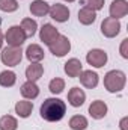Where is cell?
<instances>
[{
  "instance_id": "6da1fadb",
  "label": "cell",
  "mask_w": 128,
  "mask_h": 130,
  "mask_svg": "<svg viewBox=\"0 0 128 130\" xmlns=\"http://www.w3.org/2000/svg\"><path fill=\"white\" fill-rule=\"evenodd\" d=\"M39 113L48 123L60 121L65 117V113H66V104H65V101H62L60 98H47L41 104Z\"/></svg>"
},
{
  "instance_id": "603a6c76",
  "label": "cell",
  "mask_w": 128,
  "mask_h": 130,
  "mask_svg": "<svg viewBox=\"0 0 128 130\" xmlns=\"http://www.w3.org/2000/svg\"><path fill=\"white\" fill-rule=\"evenodd\" d=\"M69 127L72 130H84L88 127V120L83 115H74L69 120Z\"/></svg>"
},
{
  "instance_id": "30bf717a",
  "label": "cell",
  "mask_w": 128,
  "mask_h": 130,
  "mask_svg": "<svg viewBox=\"0 0 128 130\" xmlns=\"http://www.w3.org/2000/svg\"><path fill=\"white\" fill-rule=\"evenodd\" d=\"M84 100H86V94H84L83 89H80L77 86H74V88L69 89V92H68V101H69V104L72 107H80L84 103Z\"/></svg>"
},
{
  "instance_id": "9a60e30c",
  "label": "cell",
  "mask_w": 128,
  "mask_h": 130,
  "mask_svg": "<svg viewBox=\"0 0 128 130\" xmlns=\"http://www.w3.org/2000/svg\"><path fill=\"white\" fill-rule=\"evenodd\" d=\"M83 71V65L78 59L72 58L65 64V73L68 74V77H78V74Z\"/></svg>"
},
{
  "instance_id": "f546056e",
  "label": "cell",
  "mask_w": 128,
  "mask_h": 130,
  "mask_svg": "<svg viewBox=\"0 0 128 130\" xmlns=\"http://www.w3.org/2000/svg\"><path fill=\"white\" fill-rule=\"evenodd\" d=\"M2 45H3V33L0 30V48H2Z\"/></svg>"
},
{
  "instance_id": "7402d4cb",
  "label": "cell",
  "mask_w": 128,
  "mask_h": 130,
  "mask_svg": "<svg viewBox=\"0 0 128 130\" xmlns=\"http://www.w3.org/2000/svg\"><path fill=\"white\" fill-rule=\"evenodd\" d=\"M18 123L12 115H3L0 118V130H17Z\"/></svg>"
},
{
  "instance_id": "5b68a950",
  "label": "cell",
  "mask_w": 128,
  "mask_h": 130,
  "mask_svg": "<svg viewBox=\"0 0 128 130\" xmlns=\"http://www.w3.org/2000/svg\"><path fill=\"white\" fill-rule=\"evenodd\" d=\"M26 33L21 29V26H12L8 29V32L5 35V39L6 42L11 45V47H21L26 41Z\"/></svg>"
},
{
  "instance_id": "5bb4252c",
  "label": "cell",
  "mask_w": 128,
  "mask_h": 130,
  "mask_svg": "<svg viewBox=\"0 0 128 130\" xmlns=\"http://www.w3.org/2000/svg\"><path fill=\"white\" fill-rule=\"evenodd\" d=\"M42 74H44V67L41 64H38V62L30 64L27 67V70H26V77H27L29 82H36V80H39V79L42 77Z\"/></svg>"
},
{
  "instance_id": "e0dca14e",
  "label": "cell",
  "mask_w": 128,
  "mask_h": 130,
  "mask_svg": "<svg viewBox=\"0 0 128 130\" xmlns=\"http://www.w3.org/2000/svg\"><path fill=\"white\" fill-rule=\"evenodd\" d=\"M21 95L24 98H27V100H33V98H36L39 95V88H38V85L35 83V82H26V83H23L21 85Z\"/></svg>"
},
{
  "instance_id": "8992f818",
  "label": "cell",
  "mask_w": 128,
  "mask_h": 130,
  "mask_svg": "<svg viewBox=\"0 0 128 130\" xmlns=\"http://www.w3.org/2000/svg\"><path fill=\"white\" fill-rule=\"evenodd\" d=\"M101 32L107 38H115L118 33L121 32V23H119V20L112 18V17L104 18L102 23H101Z\"/></svg>"
},
{
  "instance_id": "44dd1931",
  "label": "cell",
  "mask_w": 128,
  "mask_h": 130,
  "mask_svg": "<svg viewBox=\"0 0 128 130\" xmlns=\"http://www.w3.org/2000/svg\"><path fill=\"white\" fill-rule=\"evenodd\" d=\"M15 80H17V76L14 71H2L0 73V86H5V88H11L15 85Z\"/></svg>"
},
{
  "instance_id": "4fadbf2b",
  "label": "cell",
  "mask_w": 128,
  "mask_h": 130,
  "mask_svg": "<svg viewBox=\"0 0 128 130\" xmlns=\"http://www.w3.org/2000/svg\"><path fill=\"white\" fill-rule=\"evenodd\" d=\"M78 76H80V82H81V85L86 86V88H89V89L95 88L96 85H98V74H96L95 71H92V70L81 71Z\"/></svg>"
},
{
  "instance_id": "4dcf8cb0",
  "label": "cell",
  "mask_w": 128,
  "mask_h": 130,
  "mask_svg": "<svg viewBox=\"0 0 128 130\" xmlns=\"http://www.w3.org/2000/svg\"><path fill=\"white\" fill-rule=\"evenodd\" d=\"M65 2H75V0H65Z\"/></svg>"
},
{
  "instance_id": "9c48e42d",
  "label": "cell",
  "mask_w": 128,
  "mask_h": 130,
  "mask_svg": "<svg viewBox=\"0 0 128 130\" xmlns=\"http://www.w3.org/2000/svg\"><path fill=\"white\" fill-rule=\"evenodd\" d=\"M128 14V3L127 0H113L110 5V17L112 18H122Z\"/></svg>"
},
{
  "instance_id": "f1b7e54d",
  "label": "cell",
  "mask_w": 128,
  "mask_h": 130,
  "mask_svg": "<svg viewBox=\"0 0 128 130\" xmlns=\"http://www.w3.org/2000/svg\"><path fill=\"white\" fill-rule=\"evenodd\" d=\"M127 124H128V118L125 117V118H122V120H121V130H128Z\"/></svg>"
},
{
  "instance_id": "2e32d148",
  "label": "cell",
  "mask_w": 128,
  "mask_h": 130,
  "mask_svg": "<svg viewBox=\"0 0 128 130\" xmlns=\"http://www.w3.org/2000/svg\"><path fill=\"white\" fill-rule=\"evenodd\" d=\"M26 58L30 61V62H39L44 59V50L41 48V45L38 44H30L26 50Z\"/></svg>"
},
{
  "instance_id": "52a82bcc",
  "label": "cell",
  "mask_w": 128,
  "mask_h": 130,
  "mask_svg": "<svg viewBox=\"0 0 128 130\" xmlns=\"http://www.w3.org/2000/svg\"><path fill=\"white\" fill-rule=\"evenodd\" d=\"M86 61L89 65H92L95 68H101L107 64V53L101 48H92L86 55Z\"/></svg>"
},
{
  "instance_id": "d4e9b609",
  "label": "cell",
  "mask_w": 128,
  "mask_h": 130,
  "mask_svg": "<svg viewBox=\"0 0 128 130\" xmlns=\"http://www.w3.org/2000/svg\"><path fill=\"white\" fill-rule=\"evenodd\" d=\"M48 88H50V91H51L53 94H60L65 89V80L60 79V77H56V79H53V80L50 82Z\"/></svg>"
},
{
  "instance_id": "277c9868",
  "label": "cell",
  "mask_w": 128,
  "mask_h": 130,
  "mask_svg": "<svg viewBox=\"0 0 128 130\" xmlns=\"http://www.w3.org/2000/svg\"><path fill=\"white\" fill-rule=\"evenodd\" d=\"M48 48H50V52L54 55V56H57V58H62L65 56L69 50H71V42H69V39L65 36V35H57L56 38H54V41H51L50 44H48Z\"/></svg>"
},
{
  "instance_id": "ac0fdd59",
  "label": "cell",
  "mask_w": 128,
  "mask_h": 130,
  "mask_svg": "<svg viewBox=\"0 0 128 130\" xmlns=\"http://www.w3.org/2000/svg\"><path fill=\"white\" fill-rule=\"evenodd\" d=\"M30 12L35 17H44L50 12V5L44 0H35L30 5Z\"/></svg>"
},
{
  "instance_id": "ba28073f",
  "label": "cell",
  "mask_w": 128,
  "mask_h": 130,
  "mask_svg": "<svg viewBox=\"0 0 128 130\" xmlns=\"http://www.w3.org/2000/svg\"><path fill=\"white\" fill-rule=\"evenodd\" d=\"M50 17L53 18V20H56V21H59V23H65V21H68V18H69V9L65 6V5H60V3H56V5H53L51 8H50Z\"/></svg>"
},
{
  "instance_id": "8fae6325",
  "label": "cell",
  "mask_w": 128,
  "mask_h": 130,
  "mask_svg": "<svg viewBox=\"0 0 128 130\" xmlns=\"http://www.w3.org/2000/svg\"><path fill=\"white\" fill-rule=\"evenodd\" d=\"M59 35L57 32V29L53 26V24H50V23H47V24H44L42 27H41V30H39V38H41V41L44 42V44H50L51 41H54V38Z\"/></svg>"
},
{
  "instance_id": "484cf974",
  "label": "cell",
  "mask_w": 128,
  "mask_h": 130,
  "mask_svg": "<svg viewBox=\"0 0 128 130\" xmlns=\"http://www.w3.org/2000/svg\"><path fill=\"white\" fill-rule=\"evenodd\" d=\"M0 9L5 12H14L18 9V2L17 0H0Z\"/></svg>"
},
{
  "instance_id": "4316f807",
  "label": "cell",
  "mask_w": 128,
  "mask_h": 130,
  "mask_svg": "<svg viewBox=\"0 0 128 130\" xmlns=\"http://www.w3.org/2000/svg\"><path fill=\"white\" fill-rule=\"evenodd\" d=\"M80 2H81V5L84 8H91L95 12L102 9V6H104V0H80Z\"/></svg>"
},
{
  "instance_id": "3957f363",
  "label": "cell",
  "mask_w": 128,
  "mask_h": 130,
  "mask_svg": "<svg viewBox=\"0 0 128 130\" xmlns=\"http://www.w3.org/2000/svg\"><path fill=\"white\" fill-rule=\"evenodd\" d=\"M0 59L8 67H15L23 59V50H21V47H11V45H8L6 48L2 50Z\"/></svg>"
},
{
  "instance_id": "ffe728a7",
  "label": "cell",
  "mask_w": 128,
  "mask_h": 130,
  "mask_svg": "<svg viewBox=\"0 0 128 130\" xmlns=\"http://www.w3.org/2000/svg\"><path fill=\"white\" fill-rule=\"evenodd\" d=\"M33 110V103L32 101H27V100H21V101H17L15 104V112L18 117L21 118H27Z\"/></svg>"
},
{
  "instance_id": "cb8c5ba5",
  "label": "cell",
  "mask_w": 128,
  "mask_h": 130,
  "mask_svg": "<svg viewBox=\"0 0 128 130\" xmlns=\"http://www.w3.org/2000/svg\"><path fill=\"white\" fill-rule=\"evenodd\" d=\"M21 29L24 30L26 36H33V35L36 33L38 24H36V21L32 20V18H24V20L21 21Z\"/></svg>"
},
{
  "instance_id": "83f0119b",
  "label": "cell",
  "mask_w": 128,
  "mask_h": 130,
  "mask_svg": "<svg viewBox=\"0 0 128 130\" xmlns=\"http://www.w3.org/2000/svg\"><path fill=\"white\" fill-rule=\"evenodd\" d=\"M121 55H122V58L128 59V38H125L121 44Z\"/></svg>"
},
{
  "instance_id": "d6986e66",
  "label": "cell",
  "mask_w": 128,
  "mask_h": 130,
  "mask_svg": "<svg viewBox=\"0 0 128 130\" xmlns=\"http://www.w3.org/2000/svg\"><path fill=\"white\" fill-rule=\"evenodd\" d=\"M95 20H96V12L94 11V9L84 8V6H83V8L78 11V21H80L81 24L89 26V24H92Z\"/></svg>"
},
{
  "instance_id": "7c38bea8",
  "label": "cell",
  "mask_w": 128,
  "mask_h": 130,
  "mask_svg": "<svg viewBox=\"0 0 128 130\" xmlns=\"http://www.w3.org/2000/svg\"><path fill=\"white\" fill-rule=\"evenodd\" d=\"M89 113H91V117L95 118V120L104 118V117L107 115V104H105L104 101H101V100L92 101V104L89 106Z\"/></svg>"
},
{
  "instance_id": "7a4b0ae2",
  "label": "cell",
  "mask_w": 128,
  "mask_h": 130,
  "mask_svg": "<svg viewBox=\"0 0 128 130\" xmlns=\"http://www.w3.org/2000/svg\"><path fill=\"white\" fill-rule=\"evenodd\" d=\"M125 73L119 70H112L104 76V86L109 92H121L125 86Z\"/></svg>"
}]
</instances>
